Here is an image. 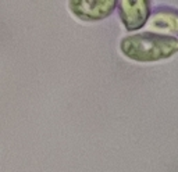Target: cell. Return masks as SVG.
Segmentation results:
<instances>
[{
  "label": "cell",
  "mask_w": 178,
  "mask_h": 172,
  "mask_svg": "<svg viewBox=\"0 0 178 172\" xmlns=\"http://www.w3.org/2000/svg\"><path fill=\"white\" fill-rule=\"evenodd\" d=\"M178 50V40L171 35L136 33L121 40V51L135 61H156L167 58Z\"/></svg>",
  "instance_id": "1"
},
{
  "label": "cell",
  "mask_w": 178,
  "mask_h": 172,
  "mask_svg": "<svg viewBox=\"0 0 178 172\" xmlns=\"http://www.w3.org/2000/svg\"><path fill=\"white\" fill-rule=\"evenodd\" d=\"M152 29L157 31H168L172 33H178V13L171 10H161L152 15L149 21Z\"/></svg>",
  "instance_id": "4"
},
{
  "label": "cell",
  "mask_w": 178,
  "mask_h": 172,
  "mask_svg": "<svg viewBox=\"0 0 178 172\" xmlns=\"http://www.w3.org/2000/svg\"><path fill=\"white\" fill-rule=\"evenodd\" d=\"M118 10L121 19L128 31H135L143 26L149 17L147 1H120Z\"/></svg>",
  "instance_id": "3"
},
{
  "label": "cell",
  "mask_w": 178,
  "mask_h": 172,
  "mask_svg": "<svg viewBox=\"0 0 178 172\" xmlns=\"http://www.w3.org/2000/svg\"><path fill=\"white\" fill-rule=\"evenodd\" d=\"M115 3L110 0L104 1H88V0H81V1H70L68 8L76 18L83 19V21H97V19L106 18L114 10Z\"/></svg>",
  "instance_id": "2"
}]
</instances>
